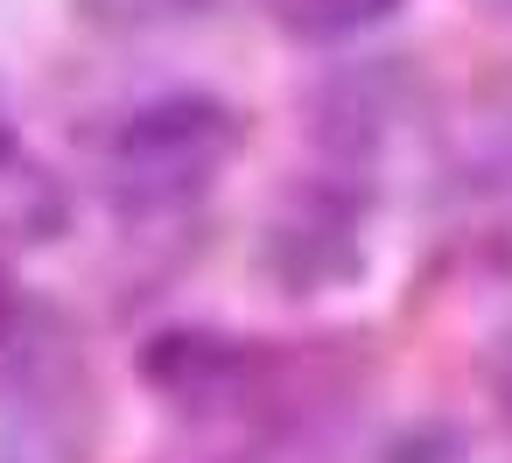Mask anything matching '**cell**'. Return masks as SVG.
<instances>
[{"instance_id": "obj_1", "label": "cell", "mask_w": 512, "mask_h": 463, "mask_svg": "<svg viewBox=\"0 0 512 463\" xmlns=\"http://www.w3.org/2000/svg\"><path fill=\"white\" fill-rule=\"evenodd\" d=\"M225 148H232V113L204 99H176L134 113V127L120 134V169L134 190H190Z\"/></svg>"}, {"instance_id": "obj_2", "label": "cell", "mask_w": 512, "mask_h": 463, "mask_svg": "<svg viewBox=\"0 0 512 463\" xmlns=\"http://www.w3.org/2000/svg\"><path fill=\"white\" fill-rule=\"evenodd\" d=\"M393 8L400 0H281V22L302 29V36H351V29H372Z\"/></svg>"}, {"instance_id": "obj_3", "label": "cell", "mask_w": 512, "mask_h": 463, "mask_svg": "<svg viewBox=\"0 0 512 463\" xmlns=\"http://www.w3.org/2000/svg\"><path fill=\"white\" fill-rule=\"evenodd\" d=\"M92 22H113V29H148V22H190V15H211L218 0H78Z\"/></svg>"}, {"instance_id": "obj_4", "label": "cell", "mask_w": 512, "mask_h": 463, "mask_svg": "<svg viewBox=\"0 0 512 463\" xmlns=\"http://www.w3.org/2000/svg\"><path fill=\"white\" fill-rule=\"evenodd\" d=\"M484 8H498V15H512V0H484Z\"/></svg>"}]
</instances>
